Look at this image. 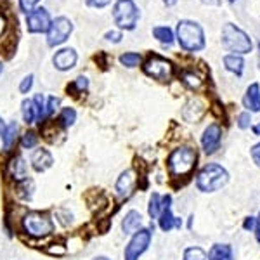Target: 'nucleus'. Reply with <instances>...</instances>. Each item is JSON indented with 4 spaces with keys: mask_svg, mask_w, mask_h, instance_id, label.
<instances>
[{
    "mask_svg": "<svg viewBox=\"0 0 260 260\" xmlns=\"http://www.w3.org/2000/svg\"><path fill=\"white\" fill-rule=\"evenodd\" d=\"M220 42H222V45L228 50H231L233 54L243 56V54L251 52V39L241 30V28H238L236 24H233V23L224 24Z\"/></svg>",
    "mask_w": 260,
    "mask_h": 260,
    "instance_id": "nucleus-5",
    "label": "nucleus"
},
{
    "mask_svg": "<svg viewBox=\"0 0 260 260\" xmlns=\"http://www.w3.org/2000/svg\"><path fill=\"white\" fill-rule=\"evenodd\" d=\"M161 212V196L158 192H153L149 196V205H148V213L151 219H158Z\"/></svg>",
    "mask_w": 260,
    "mask_h": 260,
    "instance_id": "nucleus-26",
    "label": "nucleus"
},
{
    "mask_svg": "<svg viewBox=\"0 0 260 260\" xmlns=\"http://www.w3.org/2000/svg\"><path fill=\"white\" fill-rule=\"evenodd\" d=\"M177 2H179V0H163V4H165V6H169V7L175 6Z\"/></svg>",
    "mask_w": 260,
    "mask_h": 260,
    "instance_id": "nucleus-45",
    "label": "nucleus"
},
{
    "mask_svg": "<svg viewBox=\"0 0 260 260\" xmlns=\"http://www.w3.org/2000/svg\"><path fill=\"white\" fill-rule=\"evenodd\" d=\"M142 228V215L137 210H130L125 213L123 220H121V231L123 234H134L136 231Z\"/></svg>",
    "mask_w": 260,
    "mask_h": 260,
    "instance_id": "nucleus-19",
    "label": "nucleus"
},
{
    "mask_svg": "<svg viewBox=\"0 0 260 260\" xmlns=\"http://www.w3.org/2000/svg\"><path fill=\"white\" fill-rule=\"evenodd\" d=\"M87 89H89V78H87V77L75 78L73 83H71V85H68V92H77L75 95L83 94V92H85Z\"/></svg>",
    "mask_w": 260,
    "mask_h": 260,
    "instance_id": "nucleus-32",
    "label": "nucleus"
},
{
    "mask_svg": "<svg viewBox=\"0 0 260 260\" xmlns=\"http://www.w3.org/2000/svg\"><path fill=\"white\" fill-rule=\"evenodd\" d=\"M255 238H257V241L260 243V213L257 217H255Z\"/></svg>",
    "mask_w": 260,
    "mask_h": 260,
    "instance_id": "nucleus-42",
    "label": "nucleus"
},
{
    "mask_svg": "<svg viewBox=\"0 0 260 260\" xmlns=\"http://www.w3.org/2000/svg\"><path fill=\"white\" fill-rule=\"evenodd\" d=\"M196 161H198L196 149H192L191 146H179V148L172 151L169 160H167L169 174L174 179L186 177V175H189L194 170Z\"/></svg>",
    "mask_w": 260,
    "mask_h": 260,
    "instance_id": "nucleus-1",
    "label": "nucleus"
},
{
    "mask_svg": "<svg viewBox=\"0 0 260 260\" xmlns=\"http://www.w3.org/2000/svg\"><path fill=\"white\" fill-rule=\"evenodd\" d=\"M21 228L30 238H47L54 233L56 224H54L52 217L47 212H40V210H31L28 213H24L23 220H21Z\"/></svg>",
    "mask_w": 260,
    "mask_h": 260,
    "instance_id": "nucleus-4",
    "label": "nucleus"
},
{
    "mask_svg": "<svg viewBox=\"0 0 260 260\" xmlns=\"http://www.w3.org/2000/svg\"><path fill=\"white\" fill-rule=\"evenodd\" d=\"M94 260H110V258H108V257H104V255H101V257H95Z\"/></svg>",
    "mask_w": 260,
    "mask_h": 260,
    "instance_id": "nucleus-48",
    "label": "nucleus"
},
{
    "mask_svg": "<svg viewBox=\"0 0 260 260\" xmlns=\"http://www.w3.org/2000/svg\"><path fill=\"white\" fill-rule=\"evenodd\" d=\"M144 73L148 77L154 78V80H160V82H169L174 75V64L165 59V57L158 56V54H153V56L148 57V61L144 62L142 66Z\"/></svg>",
    "mask_w": 260,
    "mask_h": 260,
    "instance_id": "nucleus-8",
    "label": "nucleus"
},
{
    "mask_svg": "<svg viewBox=\"0 0 260 260\" xmlns=\"http://www.w3.org/2000/svg\"><path fill=\"white\" fill-rule=\"evenodd\" d=\"M250 154H251V160L257 167H260V142L258 144H255L253 148L250 149Z\"/></svg>",
    "mask_w": 260,
    "mask_h": 260,
    "instance_id": "nucleus-37",
    "label": "nucleus"
},
{
    "mask_svg": "<svg viewBox=\"0 0 260 260\" xmlns=\"http://www.w3.org/2000/svg\"><path fill=\"white\" fill-rule=\"evenodd\" d=\"M205 4H213V6H219L220 4V0H203Z\"/></svg>",
    "mask_w": 260,
    "mask_h": 260,
    "instance_id": "nucleus-47",
    "label": "nucleus"
},
{
    "mask_svg": "<svg viewBox=\"0 0 260 260\" xmlns=\"http://www.w3.org/2000/svg\"><path fill=\"white\" fill-rule=\"evenodd\" d=\"M250 121H251V113H248V111L241 113V115L238 116V127L241 130L250 128Z\"/></svg>",
    "mask_w": 260,
    "mask_h": 260,
    "instance_id": "nucleus-35",
    "label": "nucleus"
},
{
    "mask_svg": "<svg viewBox=\"0 0 260 260\" xmlns=\"http://www.w3.org/2000/svg\"><path fill=\"white\" fill-rule=\"evenodd\" d=\"M6 127H7L6 121H4V118L0 116V137H2V134H4V130H6Z\"/></svg>",
    "mask_w": 260,
    "mask_h": 260,
    "instance_id": "nucleus-44",
    "label": "nucleus"
},
{
    "mask_svg": "<svg viewBox=\"0 0 260 260\" xmlns=\"http://www.w3.org/2000/svg\"><path fill=\"white\" fill-rule=\"evenodd\" d=\"M2 71H4V64H2V61H0V75H2Z\"/></svg>",
    "mask_w": 260,
    "mask_h": 260,
    "instance_id": "nucleus-49",
    "label": "nucleus"
},
{
    "mask_svg": "<svg viewBox=\"0 0 260 260\" xmlns=\"http://www.w3.org/2000/svg\"><path fill=\"white\" fill-rule=\"evenodd\" d=\"M120 62L121 66H127V68H136L142 62V56L137 52H125L120 56Z\"/></svg>",
    "mask_w": 260,
    "mask_h": 260,
    "instance_id": "nucleus-28",
    "label": "nucleus"
},
{
    "mask_svg": "<svg viewBox=\"0 0 260 260\" xmlns=\"http://www.w3.org/2000/svg\"><path fill=\"white\" fill-rule=\"evenodd\" d=\"M222 142V127L219 123H212L205 128L203 136H201V148L207 154H213L220 148Z\"/></svg>",
    "mask_w": 260,
    "mask_h": 260,
    "instance_id": "nucleus-12",
    "label": "nucleus"
},
{
    "mask_svg": "<svg viewBox=\"0 0 260 260\" xmlns=\"http://www.w3.org/2000/svg\"><path fill=\"white\" fill-rule=\"evenodd\" d=\"M136 182H137V177H136V172L134 170H125L120 174V177L116 179V184H115V191L120 198H128L132 194L134 187H136Z\"/></svg>",
    "mask_w": 260,
    "mask_h": 260,
    "instance_id": "nucleus-14",
    "label": "nucleus"
},
{
    "mask_svg": "<svg viewBox=\"0 0 260 260\" xmlns=\"http://www.w3.org/2000/svg\"><path fill=\"white\" fill-rule=\"evenodd\" d=\"M243 106L248 110V113H258L260 111V85L253 82L246 89V94L243 98Z\"/></svg>",
    "mask_w": 260,
    "mask_h": 260,
    "instance_id": "nucleus-16",
    "label": "nucleus"
},
{
    "mask_svg": "<svg viewBox=\"0 0 260 260\" xmlns=\"http://www.w3.org/2000/svg\"><path fill=\"white\" fill-rule=\"evenodd\" d=\"M37 144H39V136L33 130H28L21 136V148L23 149H33L37 148Z\"/></svg>",
    "mask_w": 260,
    "mask_h": 260,
    "instance_id": "nucleus-29",
    "label": "nucleus"
},
{
    "mask_svg": "<svg viewBox=\"0 0 260 260\" xmlns=\"http://www.w3.org/2000/svg\"><path fill=\"white\" fill-rule=\"evenodd\" d=\"M59 104H61L59 98H56V95H49L47 101H45V120H49L50 116H52L54 113L57 111Z\"/></svg>",
    "mask_w": 260,
    "mask_h": 260,
    "instance_id": "nucleus-33",
    "label": "nucleus"
},
{
    "mask_svg": "<svg viewBox=\"0 0 260 260\" xmlns=\"http://www.w3.org/2000/svg\"><path fill=\"white\" fill-rule=\"evenodd\" d=\"M251 130H253V134H255V136H260V123L253 125V127H251Z\"/></svg>",
    "mask_w": 260,
    "mask_h": 260,
    "instance_id": "nucleus-46",
    "label": "nucleus"
},
{
    "mask_svg": "<svg viewBox=\"0 0 260 260\" xmlns=\"http://www.w3.org/2000/svg\"><path fill=\"white\" fill-rule=\"evenodd\" d=\"M30 163H31L33 170L45 172V170H49L50 167L54 165V158H52V154H50V151L44 149V148H39V149H35L31 153Z\"/></svg>",
    "mask_w": 260,
    "mask_h": 260,
    "instance_id": "nucleus-15",
    "label": "nucleus"
},
{
    "mask_svg": "<svg viewBox=\"0 0 260 260\" xmlns=\"http://www.w3.org/2000/svg\"><path fill=\"white\" fill-rule=\"evenodd\" d=\"M258 52H260V42H258ZM258 56H260V54H258Z\"/></svg>",
    "mask_w": 260,
    "mask_h": 260,
    "instance_id": "nucleus-51",
    "label": "nucleus"
},
{
    "mask_svg": "<svg viewBox=\"0 0 260 260\" xmlns=\"http://www.w3.org/2000/svg\"><path fill=\"white\" fill-rule=\"evenodd\" d=\"M39 2L40 0H19V7H21V11H24L28 14V12H31L35 9V6Z\"/></svg>",
    "mask_w": 260,
    "mask_h": 260,
    "instance_id": "nucleus-36",
    "label": "nucleus"
},
{
    "mask_svg": "<svg viewBox=\"0 0 260 260\" xmlns=\"http://www.w3.org/2000/svg\"><path fill=\"white\" fill-rule=\"evenodd\" d=\"M182 260H207V251L201 246H187L182 253Z\"/></svg>",
    "mask_w": 260,
    "mask_h": 260,
    "instance_id": "nucleus-27",
    "label": "nucleus"
},
{
    "mask_svg": "<svg viewBox=\"0 0 260 260\" xmlns=\"http://www.w3.org/2000/svg\"><path fill=\"white\" fill-rule=\"evenodd\" d=\"M21 115L26 125H31L39 120V111H37V104L33 99H24L21 104Z\"/></svg>",
    "mask_w": 260,
    "mask_h": 260,
    "instance_id": "nucleus-23",
    "label": "nucleus"
},
{
    "mask_svg": "<svg viewBox=\"0 0 260 260\" xmlns=\"http://www.w3.org/2000/svg\"><path fill=\"white\" fill-rule=\"evenodd\" d=\"M18 192H19V196L23 200H31V196H33V180L31 179H24V180H21V182H18Z\"/></svg>",
    "mask_w": 260,
    "mask_h": 260,
    "instance_id": "nucleus-31",
    "label": "nucleus"
},
{
    "mask_svg": "<svg viewBox=\"0 0 260 260\" xmlns=\"http://www.w3.org/2000/svg\"><path fill=\"white\" fill-rule=\"evenodd\" d=\"M151 238H153V225L136 231L132 234V238H130V241L127 243V246H125L123 260H139L148 251L151 245Z\"/></svg>",
    "mask_w": 260,
    "mask_h": 260,
    "instance_id": "nucleus-7",
    "label": "nucleus"
},
{
    "mask_svg": "<svg viewBox=\"0 0 260 260\" xmlns=\"http://www.w3.org/2000/svg\"><path fill=\"white\" fill-rule=\"evenodd\" d=\"M111 0H87V6L90 7H98V9H103V7L110 6Z\"/></svg>",
    "mask_w": 260,
    "mask_h": 260,
    "instance_id": "nucleus-38",
    "label": "nucleus"
},
{
    "mask_svg": "<svg viewBox=\"0 0 260 260\" xmlns=\"http://www.w3.org/2000/svg\"><path fill=\"white\" fill-rule=\"evenodd\" d=\"M228 2H229V4H233V2H236V0H228Z\"/></svg>",
    "mask_w": 260,
    "mask_h": 260,
    "instance_id": "nucleus-50",
    "label": "nucleus"
},
{
    "mask_svg": "<svg viewBox=\"0 0 260 260\" xmlns=\"http://www.w3.org/2000/svg\"><path fill=\"white\" fill-rule=\"evenodd\" d=\"M50 14L44 7H35L26 14V28L30 33H45L50 26Z\"/></svg>",
    "mask_w": 260,
    "mask_h": 260,
    "instance_id": "nucleus-10",
    "label": "nucleus"
},
{
    "mask_svg": "<svg viewBox=\"0 0 260 260\" xmlns=\"http://www.w3.org/2000/svg\"><path fill=\"white\" fill-rule=\"evenodd\" d=\"M207 260H234L233 248L225 243H215L207 253Z\"/></svg>",
    "mask_w": 260,
    "mask_h": 260,
    "instance_id": "nucleus-21",
    "label": "nucleus"
},
{
    "mask_svg": "<svg viewBox=\"0 0 260 260\" xmlns=\"http://www.w3.org/2000/svg\"><path fill=\"white\" fill-rule=\"evenodd\" d=\"M203 115H205V104L201 103L200 99H191L189 103L184 106L182 116H184V120L189 121V123H198Z\"/></svg>",
    "mask_w": 260,
    "mask_h": 260,
    "instance_id": "nucleus-17",
    "label": "nucleus"
},
{
    "mask_svg": "<svg viewBox=\"0 0 260 260\" xmlns=\"http://www.w3.org/2000/svg\"><path fill=\"white\" fill-rule=\"evenodd\" d=\"M229 182V172L219 163H208L196 175V187L201 192H215Z\"/></svg>",
    "mask_w": 260,
    "mask_h": 260,
    "instance_id": "nucleus-2",
    "label": "nucleus"
},
{
    "mask_svg": "<svg viewBox=\"0 0 260 260\" xmlns=\"http://www.w3.org/2000/svg\"><path fill=\"white\" fill-rule=\"evenodd\" d=\"M177 42L187 52H198L205 49V31L196 21L182 19L177 24Z\"/></svg>",
    "mask_w": 260,
    "mask_h": 260,
    "instance_id": "nucleus-3",
    "label": "nucleus"
},
{
    "mask_svg": "<svg viewBox=\"0 0 260 260\" xmlns=\"http://www.w3.org/2000/svg\"><path fill=\"white\" fill-rule=\"evenodd\" d=\"M18 134H19V125L16 123V121H11L2 134V149L6 151V153H9V151L16 146L18 137H19Z\"/></svg>",
    "mask_w": 260,
    "mask_h": 260,
    "instance_id": "nucleus-20",
    "label": "nucleus"
},
{
    "mask_svg": "<svg viewBox=\"0 0 260 260\" xmlns=\"http://www.w3.org/2000/svg\"><path fill=\"white\" fill-rule=\"evenodd\" d=\"M7 169H9V175L16 182H21V180L28 179V163L24 161V158L19 156V154L12 158L9 161V165H7Z\"/></svg>",
    "mask_w": 260,
    "mask_h": 260,
    "instance_id": "nucleus-18",
    "label": "nucleus"
},
{
    "mask_svg": "<svg viewBox=\"0 0 260 260\" xmlns=\"http://www.w3.org/2000/svg\"><path fill=\"white\" fill-rule=\"evenodd\" d=\"M75 121H77V111H75L73 108H62L59 118H57V123H59L62 128H68V127H73Z\"/></svg>",
    "mask_w": 260,
    "mask_h": 260,
    "instance_id": "nucleus-24",
    "label": "nucleus"
},
{
    "mask_svg": "<svg viewBox=\"0 0 260 260\" xmlns=\"http://www.w3.org/2000/svg\"><path fill=\"white\" fill-rule=\"evenodd\" d=\"M77 61H78V54H77V50L71 49V47L57 50L52 57L54 66H56V70H59V71H70L71 68H75Z\"/></svg>",
    "mask_w": 260,
    "mask_h": 260,
    "instance_id": "nucleus-13",
    "label": "nucleus"
},
{
    "mask_svg": "<svg viewBox=\"0 0 260 260\" xmlns=\"http://www.w3.org/2000/svg\"><path fill=\"white\" fill-rule=\"evenodd\" d=\"M31 87H33V75H26V77L21 80L19 83V92L21 94H28V92L31 90Z\"/></svg>",
    "mask_w": 260,
    "mask_h": 260,
    "instance_id": "nucleus-34",
    "label": "nucleus"
},
{
    "mask_svg": "<svg viewBox=\"0 0 260 260\" xmlns=\"http://www.w3.org/2000/svg\"><path fill=\"white\" fill-rule=\"evenodd\" d=\"M153 35L158 42H161V44H165V45H170L172 42H174V31H172L169 26L153 28Z\"/></svg>",
    "mask_w": 260,
    "mask_h": 260,
    "instance_id": "nucleus-25",
    "label": "nucleus"
},
{
    "mask_svg": "<svg viewBox=\"0 0 260 260\" xmlns=\"http://www.w3.org/2000/svg\"><path fill=\"white\" fill-rule=\"evenodd\" d=\"M243 229L245 231H253L255 229V217H246L245 222H243Z\"/></svg>",
    "mask_w": 260,
    "mask_h": 260,
    "instance_id": "nucleus-41",
    "label": "nucleus"
},
{
    "mask_svg": "<svg viewBox=\"0 0 260 260\" xmlns=\"http://www.w3.org/2000/svg\"><path fill=\"white\" fill-rule=\"evenodd\" d=\"M104 39L106 40H110V42H115V44H118V42L121 40V33L120 31H108L106 35H104Z\"/></svg>",
    "mask_w": 260,
    "mask_h": 260,
    "instance_id": "nucleus-40",
    "label": "nucleus"
},
{
    "mask_svg": "<svg viewBox=\"0 0 260 260\" xmlns=\"http://www.w3.org/2000/svg\"><path fill=\"white\" fill-rule=\"evenodd\" d=\"M6 28H7V21H6V18H4L2 12H0V37L4 35V31H6Z\"/></svg>",
    "mask_w": 260,
    "mask_h": 260,
    "instance_id": "nucleus-43",
    "label": "nucleus"
},
{
    "mask_svg": "<svg viewBox=\"0 0 260 260\" xmlns=\"http://www.w3.org/2000/svg\"><path fill=\"white\" fill-rule=\"evenodd\" d=\"M47 251L50 255H64L66 253V248L62 245H50Z\"/></svg>",
    "mask_w": 260,
    "mask_h": 260,
    "instance_id": "nucleus-39",
    "label": "nucleus"
},
{
    "mask_svg": "<svg viewBox=\"0 0 260 260\" xmlns=\"http://www.w3.org/2000/svg\"><path fill=\"white\" fill-rule=\"evenodd\" d=\"M113 19L121 30H134L139 21V9L134 0H118L113 7Z\"/></svg>",
    "mask_w": 260,
    "mask_h": 260,
    "instance_id": "nucleus-6",
    "label": "nucleus"
},
{
    "mask_svg": "<svg viewBox=\"0 0 260 260\" xmlns=\"http://www.w3.org/2000/svg\"><path fill=\"white\" fill-rule=\"evenodd\" d=\"M224 66L225 70L234 73L236 77H241L243 70H245V59L240 54H228V56H224Z\"/></svg>",
    "mask_w": 260,
    "mask_h": 260,
    "instance_id": "nucleus-22",
    "label": "nucleus"
},
{
    "mask_svg": "<svg viewBox=\"0 0 260 260\" xmlns=\"http://www.w3.org/2000/svg\"><path fill=\"white\" fill-rule=\"evenodd\" d=\"M158 225H160V229L163 233H170L172 229L182 225V220L177 219V217L172 213V196L170 194L161 196V212H160V217H158Z\"/></svg>",
    "mask_w": 260,
    "mask_h": 260,
    "instance_id": "nucleus-11",
    "label": "nucleus"
},
{
    "mask_svg": "<svg viewBox=\"0 0 260 260\" xmlns=\"http://www.w3.org/2000/svg\"><path fill=\"white\" fill-rule=\"evenodd\" d=\"M71 31H73V23L68 18H56L50 23L47 30V44L50 47H57V45L64 44L70 39Z\"/></svg>",
    "mask_w": 260,
    "mask_h": 260,
    "instance_id": "nucleus-9",
    "label": "nucleus"
},
{
    "mask_svg": "<svg viewBox=\"0 0 260 260\" xmlns=\"http://www.w3.org/2000/svg\"><path fill=\"white\" fill-rule=\"evenodd\" d=\"M180 78H182V82L186 83V85L189 87V89H200L201 83H203V80H201L198 75L192 73V71H182Z\"/></svg>",
    "mask_w": 260,
    "mask_h": 260,
    "instance_id": "nucleus-30",
    "label": "nucleus"
}]
</instances>
